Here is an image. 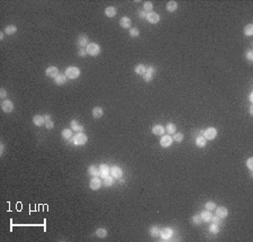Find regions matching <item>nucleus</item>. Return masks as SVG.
<instances>
[{
    "mask_svg": "<svg viewBox=\"0 0 253 242\" xmlns=\"http://www.w3.org/2000/svg\"><path fill=\"white\" fill-rule=\"evenodd\" d=\"M0 153H1V154L3 153V144H2V143H1V145H0Z\"/></svg>",
    "mask_w": 253,
    "mask_h": 242,
    "instance_id": "nucleus-48",
    "label": "nucleus"
},
{
    "mask_svg": "<svg viewBox=\"0 0 253 242\" xmlns=\"http://www.w3.org/2000/svg\"><path fill=\"white\" fill-rule=\"evenodd\" d=\"M71 128H72V131H75V132H81V131H83V125H81V124H79L78 123V121H71Z\"/></svg>",
    "mask_w": 253,
    "mask_h": 242,
    "instance_id": "nucleus-21",
    "label": "nucleus"
},
{
    "mask_svg": "<svg viewBox=\"0 0 253 242\" xmlns=\"http://www.w3.org/2000/svg\"><path fill=\"white\" fill-rule=\"evenodd\" d=\"M62 137L65 138V140L71 138V137H72V130H69V128L63 130V131H62Z\"/></svg>",
    "mask_w": 253,
    "mask_h": 242,
    "instance_id": "nucleus-34",
    "label": "nucleus"
},
{
    "mask_svg": "<svg viewBox=\"0 0 253 242\" xmlns=\"http://www.w3.org/2000/svg\"><path fill=\"white\" fill-rule=\"evenodd\" d=\"M173 142V138L170 135H163L160 138V145L163 147H169Z\"/></svg>",
    "mask_w": 253,
    "mask_h": 242,
    "instance_id": "nucleus-10",
    "label": "nucleus"
},
{
    "mask_svg": "<svg viewBox=\"0 0 253 242\" xmlns=\"http://www.w3.org/2000/svg\"><path fill=\"white\" fill-rule=\"evenodd\" d=\"M250 101H251V103L253 101V93H251V94H250Z\"/></svg>",
    "mask_w": 253,
    "mask_h": 242,
    "instance_id": "nucleus-49",
    "label": "nucleus"
},
{
    "mask_svg": "<svg viewBox=\"0 0 253 242\" xmlns=\"http://www.w3.org/2000/svg\"><path fill=\"white\" fill-rule=\"evenodd\" d=\"M88 173H89L90 176L97 177V176H99V169L97 168L96 166H90V167L88 168Z\"/></svg>",
    "mask_w": 253,
    "mask_h": 242,
    "instance_id": "nucleus-30",
    "label": "nucleus"
},
{
    "mask_svg": "<svg viewBox=\"0 0 253 242\" xmlns=\"http://www.w3.org/2000/svg\"><path fill=\"white\" fill-rule=\"evenodd\" d=\"M205 208L207 210H215L216 208V204L214 203V202H207L206 204H205Z\"/></svg>",
    "mask_w": 253,
    "mask_h": 242,
    "instance_id": "nucleus-36",
    "label": "nucleus"
},
{
    "mask_svg": "<svg viewBox=\"0 0 253 242\" xmlns=\"http://www.w3.org/2000/svg\"><path fill=\"white\" fill-rule=\"evenodd\" d=\"M119 25H120V27H123V28H129L131 27V25H132V21H131V18L129 17H127V16H124V17H122L120 19H119Z\"/></svg>",
    "mask_w": 253,
    "mask_h": 242,
    "instance_id": "nucleus-15",
    "label": "nucleus"
},
{
    "mask_svg": "<svg viewBox=\"0 0 253 242\" xmlns=\"http://www.w3.org/2000/svg\"><path fill=\"white\" fill-rule=\"evenodd\" d=\"M85 51H87V54H88V55L97 56V55L100 53L101 49H100V46H99L97 43H89V44L87 45V47H85Z\"/></svg>",
    "mask_w": 253,
    "mask_h": 242,
    "instance_id": "nucleus-1",
    "label": "nucleus"
},
{
    "mask_svg": "<svg viewBox=\"0 0 253 242\" xmlns=\"http://www.w3.org/2000/svg\"><path fill=\"white\" fill-rule=\"evenodd\" d=\"M45 126L47 130H52L54 127V123H53L52 118L50 115H45Z\"/></svg>",
    "mask_w": 253,
    "mask_h": 242,
    "instance_id": "nucleus-29",
    "label": "nucleus"
},
{
    "mask_svg": "<svg viewBox=\"0 0 253 242\" xmlns=\"http://www.w3.org/2000/svg\"><path fill=\"white\" fill-rule=\"evenodd\" d=\"M80 73H81V71L77 66H68L65 70V75L69 79H77L80 77Z\"/></svg>",
    "mask_w": 253,
    "mask_h": 242,
    "instance_id": "nucleus-2",
    "label": "nucleus"
},
{
    "mask_svg": "<svg viewBox=\"0 0 253 242\" xmlns=\"http://www.w3.org/2000/svg\"><path fill=\"white\" fill-rule=\"evenodd\" d=\"M54 82H55V84H57V86H62V84H64L66 82V75L62 73H59L54 78Z\"/></svg>",
    "mask_w": 253,
    "mask_h": 242,
    "instance_id": "nucleus-19",
    "label": "nucleus"
},
{
    "mask_svg": "<svg viewBox=\"0 0 253 242\" xmlns=\"http://www.w3.org/2000/svg\"><path fill=\"white\" fill-rule=\"evenodd\" d=\"M33 123L36 126H42L45 124V116L42 115H35L33 117Z\"/></svg>",
    "mask_w": 253,
    "mask_h": 242,
    "instance_id": "nucleus-16",
    "label": "nucleus"
},
{
    "mask_svg": "<svg viewBox=\"0 0 253 242\" xmlns=\"http://www.w3.org/2000/svg\"><path fill=\"white\" fill-rule=\"evenodd\" d=\"M77 44L80 46V49H83L84 46L87 47V45L89 44V37L85 34H80L77 38Z\"/></svg>",
    "mask_w": 253,
    "mask_h": 242,
    "instance_id": "nucleus-5",
    "label": "nucleus"
},
{
    "mask_svg": "<svg viewBox=\"0 0 253 242\" xmlns=\"http://www.w3.org/2000/svg\"><path fill=\"white\" fill-rule=\"evenodd\" d=\"M244 34L246 36H252L253 35V25L252 24H249L244 27Z\"/></svg>",
    "mask_w": 253,
    "mask_h": 242,
    "instance_id": "nucleus-33",
    "label": "nucleus"
},
{
    "mask_svg": "<svg viewBox=\"0 0 253 242\" xmlns=\"http://www.w3.org/2000/svg\"><path fill=\"white\" fill-rule=\"evenodd\" d=\"M246 59L250 61V62H252L253 61V52L251 50H249L248 52H246Z\"/></svg>",
    "mask_w": 253,
    "mask_h": 242,
    "instance_id": "nucleus-43",
    "label": "nucleus"
},
{
    "mask_svg": "<svg viewBox=\"0 0 253 242\" xmlns=\"http://www.w3.org/2000/svg\"><path fill=\"white\" fill-rule=\"evenodd\" d=\"M201 219H202V222H209L211 220V210H202L200 214Z\"/></svg>",
    "mask_w": 253,
    "mask_h": 242,
    "instance_id": "nucleus-25",
    "label": "nucleus"
},
{
    "mask_svg": "<svg viewBox=\"0 0 253 242\" xmlns=\"http://www.w3.org/2000/svg\"><path fill=\"white\" fill-rule=\"evenodd\" d=\"M155 71H157V70H155L154 66H148L146 72L143 75L144 81H145V82H150V81L153 79V77H154V74H155Z\"/></svg>",
    "mask_w": 253,
    "mask_h": 242,
    "instance_id": "nucleus-6",
    "label": "nucleus"
},
{
    "mask_svg": "<svg viewBox=\"0 0 253 242\" xmlns=\"http://www.w3.org/2000/svg\"><path fill=\"white\" fill-rule=\"evenodd\" d=\"M0 97L3 98V99L7 97V90H6L5 88H1V89H0Z\"/></svg>",
    "mask_w": 253,
    "mask_h": 242,
    "instance_id": "nucleus-45",
    "label": "nucleus"
},
{
    "mask_svg": "<svg viewBox=\"0 0 253 242\" xmlns=\"http://www.w3.org/2000/svg\"><path fill=\"white\" fill-rule=\"evenodd\" d=\"M152 132L155 135H163L164 132H165V127H163L160 124H157V125H154V126L152 127Z\"/></svg>",
    "mask_w": 253,
    "mask_h": 242,
    "instance_id": "nucleus-18",
    "label": "nucleus"
},
{
    "mask_svg": "<svg viewBox=\"0 0 253 242\" xmlns=\"http://www.w3.org/2000/svg\"><path fill=\"white\" fill-rule=\"evenodd\" d=\"M146 15H148V14H146V11L144 10V9L138 11V16H139V18H142V19H145V18H146Z\"/></svg>",
    "mask_w": 253,
    "mask_h": 242,
    "instance_id": "nucleus-44",
    "label": "nucleus"
},
{
    "mask_svg": "<svg viewBox=\"0 0 253 242\" xmlns=\"http://www.w3.org/2000/svg\"><path fill=\"white\" fill-rule=\"evenodd\" d=\"M143 7H144V10L145 11H151L153 9V3L151 1H145Z\"/></svg>",
    "mask_w": 253,
    "mask_h": 242,
    "instance_id": "nucleus-40",
    "label": "nucleus"
},
{
    "mask_svg": "<svg viewBox=\"0 0 253 242\" xmlns=\"http://www.w3.org/2000/svg\"><path fill=\"white\" fill-rule=\"evenodd\" d=\"M146 21L151 24H158L160 21V16H159V14L154 12V11H150L146 15Z\"/></svg>",
    "mask_w": 253,
    "mask_h": 242,
    "instance_id": "nucleus-9",
    "label": "nucleus"
},
{
    "mask_svg": "<svg viewBox=\"0 0 253 242\" xmlns=\"http://www.w3.org/2000/svg\"><path fill=\"white\" fill-rule=\"evenodd\" d=\"M78 55H79V56H82V58L85 56V55H88V54H87V51H85V49H80V50L78 51Z\"/></svg>",
    "mask_w": 253,
    "mask_h": 242,
    "instance_id": "nucleus-46",
    "label": "nucleus"
},
{
    "mask_svg": "<svg viewBox=\"0 0 253 242\" xmlns=\"http://www.w3.org/2000/svg\"><path fill=\"white\" fill-rule=\"evenodd\" d=\"M172 138H173V141H176V142H181V141L183 140V134H182V133H174Z\"/></svg>",
    "mask_w": 253,
    "mask_h": 242,
    "instance_id": "nucleus-39",
    "label": "nucleus"
},
{
    "mask_svg": "<svg viewBox=\"0 0 253 242\" xmlns=\"http://www.w3.org/2000/svg\"><path fill=\"white\" fill-rule=\"evenodd\" d=\"M113 177H110V176H108V177H106L104 178V185H105L106 187H110L111 185H113Z\"/></svg>",
    "mask_w": 253,
    "mask_h": 242,
    "instance_id": "nucleus-37",
    "label": "nucleus"
},
{
    "mask_svg": "<svg viewBox=\"0 0 253 242\" xmlns=\"http://www.w3.org/2000/svg\"><path fill=\"white\" fill-rule=\"evenodd\" d=\"M252 112H253V109H252V107H251V108H250V114H251V115H252V114H253Z\"/></svg>",
    "mask_w": 253,
    "mask_h": 242,
    "instance_id": "nucleus-52",
    "label": "nucleus"
},
{
    "mask_svg": "<svg viewBox=\"0 0 253 242\" xmlns=\"http://www.w3.org/2000/svg\"><path fill=\"white\" fill-rule=\"evenodd\" d=\"M246 166H248V168H249L250 171H252L253 170V158L248 159V161H246Z\"/></svg>",
    "mask_w": 253,
    "mask_h": 242,
    "instance_id": "nucleus-42",
    "label": "nucleus"
},
{
    "mask_svg": "<svg viewBox=\"0 0 253 242\" xmlns=\"http://www.w3.org/2000/svg\"><path fill=\"white\" fill-rule=\"evenodd\" d=\"M160 235H161V238H162L163 240L168 241V240H170V238L173 235V230H172L171 228H169V226L163 228V229L161 230V232H160Z\"/></svg>",
    "mask_w": 253,
    "mask_h": 242,
    "instance_id": "nucleus-7",
    "label": "nucleus"
},
{
    "mask_svg": "<svg viewBox=\"0 0 253 242\" xmlns=\"http://www.w3.org/2000/svg\"><path fill=\"white\" fill-rule=\"evenodd\" d=\"M1 109L5 112V113H11L14 110V104L10 100H3L1 103Z\"/></svg>",
    "mask_w": 253,
    "mask_h": 242,
    "instance_id": "nucleus-11",
    "label": "nucleus"
},
{
    "mask_svg": "<svg viewBox=\"0 0 253 242\" xmlns=\"http://www.w3.org/2000/svg\"><path fill=\"white\" fill-rule=\"evenodd\" d=\"M45 74L47 75V77H50V78H55L57 74H59V69L56 68V66H49L47 69H46V71H45Z\"/></svg>",
    "mask_w": 253,
    "mask_h": 242,
    "instance_id": "nucleus-14",
    "label": "nucleus"
},
{
    "mask_svg": "<svg viewBox=\"0 0 253 242\" xmlns=\"http://www.w3.org/2000/svg\"><path fill=\"white\" fill-rule=\"evenodd\" d=\"M124 182H125V180H124V179L119 178V184H122V185H123V184H124Z\"/></svg>",
    "mask_w": 253,
    "mask_h": 242,
    "instance_id": "nucleus-50",
    "label": "nucleus"
},
{
    "mask_svg": "<svg viewBox=\"0 0 253 242\" xmlns=\"http://www.w3.org/2000/svg\"><path fill=\"white\" fill-rule=\"evenodd\" d=\"M177 131V126L173 123H168L165 126V132H168L169 134H174Z\"/></svg>",
    "mask_w": 253,
    "mask_h": 242,
    "instance_id": "nucleus-28",
    "label": "nucleus"
},
{
    "mask_svg": "<svg viewBox=\"0 0 253 242\" xmlns=\"http://www.w3.org/2000/svg\"><path fill=\"white\" fill-rule=\"evenodd\" d=\"M202 133H204L202 136L205 137L206 140H209V141L214 140L215 137L217 136V130H216L215 127H208V128L205 130Z\"/></svg>",
    "mask_w": 253,
    "mask_h": 242,
    "instance_id": "nucleus-4",
    "label": "nucleus"
},
{
    "mask_svg": "<svg viewBox=\"0 0 253 242\" xmlns=\"http://www.w3.org/2000/svg\"><path fill=\"white\" fill-rule=\"evenodd\" d=\"M107 234H108V233H107V230L104 229V228H99V229L96 230V235H97L98 238H100V239H101V238H106Z\"/></svg>",
    "mask_w": 253,
    "mask_h": 242,
    "instance_id": "nucleus-31",
    "label": "nucleus"
},
{
    "mask_svg": "<svg viewBox=\"0 0 253 242\" xmlns=\"http://www.w3.org/2000/svg\"><path fill=\"white\" fill-rule=\"evenodd\" d=\"M215 210H216V215L219 219H225V217L228 216V210L224 206H218V207L215 208Z\"/></svg>",
    "mask_w": 253,
    "mask_h": 242,
    "instance_id": "nucleus-12",
    "label": "nucleus"
},
{
    "mask_svg": "<svg viewBox=\"0 0 253 242\" xmlns=\"http://www.w3.org/2000/svg\"><path fill=\"white\" fill-rule=\"evenodd\" d=\"M117 14V9L115 7H107L105 9V15L107 17H109V18H113V17H115Z\"/></svg>",
    "mask_w": 253,
    "mask_h": 242,
    "instance_id": "nucleus-20",
    "label": "nucleus"
},
{
    "mask_svg": "<svg viewBox=\"0 0 253 242\" xmlns=\"http://www.w3.org/2000/svg\"><path fill=\"white\" fill-rule=\"evenodd\" d=\"M16 32H17V27H16L15 25H8V26H6V28H5V33H6L7 35H14Z\"/></svg>",
    "mask_w": 253,
    "mask_h": 242,
    "instance_id": "nucleus-27",
    "label": "nucleus"
},
{
    "mask_svg": "<svg viewBox=\"0 0 253 242\" xmlns=\"http://www.w3.org/2000/svg\"><path fill=\"white\" fill-rule=\"evenodd\" d=\"M160 232H161V230L159 229L158 226H152L151 229H150V234L152 235V237H159L160 235Z\"/></svg>",
    "mask_w": 253,
    "mask_h": 242,
    "instance_id": "nucleus-35",
    "label": "nucleus"
},
{
    "mask_svg": "<svg viewBox=\"0 0 253 242\" xmlns=\"http://www.w3.org/2000/svg\"><path fill=\"white\" fill-rule=\"evenodd\" d=\"M177 8H178V3H177V1H173V0H171V1H169L168 3H167V10L169 12H173V11L177 10Z\"/></svg>",
    "mask_w": 253,
    "mask_h": 242,
    "instance_id": "nucleus-23",
    "label": "nucleus"
},
{
    "mask_svg": "<svg viewBox=\"0 0 253 242\" xmlns=\"http://www.w3.org/2000/svg\"><path fill=\"white\" fill-rule=\"evenodd\" d=\"M209 232L211 233H214V234H216V233H218L219 232V229H218V226H217V224H211V228H209Z\"/></svg>",
    "mask_w": 253,
    "mask_h": 242,
    "instance_id": "nucleus-41",
    "label": "nucleus"
},
{
    "mask_svg": "<svg viewBox=\"0 0 253 242\" xmlns=\"http://www.w3.org/2000/svg\"><path fill=\"white\" fill-rule=\"evenodd\" d=\"M129 35H131L132 37H137V36L139 35V31H138V28H136V27L131 28V29H129Z\"/></svg>",
    "mask_w": 253,
    "mask_h": 242,
    "instance_id": "nucleus-38",
    "label": "nucleus"
},
{
    "mask_svg": "<svg viewBox=\"0 0 253 242\" xmlns=\"http://www.w3.org/2000/svg\"><path fill=\"white\" fill-rule=\"evenodd\" d=\"M211 221H213V223H214V224H218V223L221 222V219H219V217L216 215V216H214V217L211 216Z\"/></svg>",
    "mask_w": 253,
    "mask_h": 242,
    "instance_id": "nucleus-47",
    "label": "nucleus"
},
{
    "mask_svg": "<svg viewBox=\"0 0 253 242\" xmlns=\"http://www.w3.org/2000/svg\"><path fill=\"white\" fill-rule=\"evenodd\" d=\"M109 171L110 169L107 165H100V168H99V175L101 178H106L109 176Z\"/></svg>",
    "mask_w": 253,
    "mask_h": 242,
    "instance_id": "nucleus-17",
    "label": "nucleus"
},
{
    "mask_svg": "<svg viewBox=\"0 0 253 242\" xmlns=\"http://www.w3.org/2000/svg\"><path fill=\"white\" fill-rule=\"evenodd\" d=\"M191 223L192 224H195V225H199L202 223V219H201V216L199 214H196V215H194L192 217H191Z\"/></svg>",
    "mask_w": 253,
    "mask_h": 242,
    "instance_id": "nucleus-32",
    "label": "nucleus"
},
{
    "mask_svg": "<svg viewBox=\"0 0 253 242\" xmlns=\"http://www.w3.org/2000/svg\"><path fill=\"white\" fill-rule=\"evenodd\" d=\"M146 69H148V66H145L144 64H137L135 69H134V71L139 75H144L145 72H146Z\"/></svg>",
    "mask_w": 253,
    "mask_h": 242,
    "instance_id": "nucleus-22",
    "label": "nucleus"
},
{
    "mask_svg": "<svg viewBox=\"0 0 253 242\" xmlns=\"http://www.w3.org/2000/svg\"><path fill=\"white\" fill-rule=\"evenodd\" d=\"M110 173H111V176L113 177H115V178L119 179L123 177V170L119 168L118 166H114V167H111L110 168Z\"/></svg>",
    "mask_w": 253,
    "mask_h": 242,
    "instance_id": "nucleus-13",
    "label": "nucleus"
},
{
    "mask_svg": "<svg viewBox=\"0 0 253 242\" xmlns=\"http://www.w3.org/2000/svg\"><path fill=\"white\" fill-rule=\"evenodd\" d=\"M195 143H196V145H197L198 147H204L205 145H206V143H207V140L202 136V135H200V136L196 137Z\"/></svg>",
    "mask_w": 253,
    "mask_h": 242,
    "instance_id": "nucleus-24",
    "label": "nucleus"
},
{
    "mask_svg": "<svg viewBox=\"0 0 253 242\" xmlns=\"http://www.w3.org/2000/svg\"><path fill=\"white\" fill-rule=\"evenodd\" d=\"M103 115H104V110H103L101 107H95V108L92 109V116H94L95 118H100Z\"/></svg>",
    "mask_w": 253,
    "mask_h": 242,
    "instance_id": "nucleus-26",
    "label": "nucleus"
},
{
    "mask_svg": "<svg viewBox=\"0 0 253 242\" xmlns=\"http://www.w3.org/2000/svg\"><path fill=\"white\" fill-rule=\"evenodd\" d=\"M101 185H103V182H101V180L98 178V177H94V178L90 180V182H89V187L92 190L100 189Z\"/></svg>",
    "mask_w": 253,
    "mask_h": 242,
    "instance_id": "nucleus-8",
    "label": "nucleus"
},
{
    "mask_svg": "<svg viewBox=\"0 0 253 242\" xmlns=\"http://www.w3.org/2000/svg\"><path fill=\"white\" fill-rule=\"evenodd\" d=\"M2 38H3V34L1 33V34H0V40H2Z\"/></svg>",
    "mask_w": 253,
    "mask_h": 242,
    "instance_id": "nucleus-51",
    "label": "nucleus"
},
{
    "mask_svg": "<svg viewBox=\"0 0 253 242\" xmlns=\"http://www.w3.org/2000/svg\"><path fill=\"white\" fill-rule=\"evenodd\" d=\"M87 141H88V136L81 132H79L78 134H75L73 136V143L75 145H83L87 143Z\"/></svg>",
    "mask_w": 253,
    "mask_h": 242,
    "instance_id": "nucleus-3",
    "label": "nucleus"
}]
</instances>
